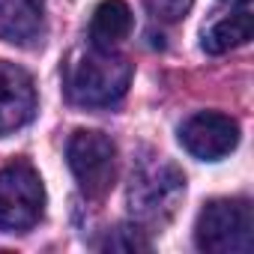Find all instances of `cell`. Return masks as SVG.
Returning a JSON list of instances; mask_svg holds the SVG:
<instances>
[{
    "label": "cell",
    "mask_w": 254,
    "mask_h": 254,
    "mask_svg": "<svg viewBox=\"0 0 254 254\" xmlns=\"http://www.w3.org/2000/svg\"><path fill=\"white\" fill-rule=\"evenodd\" d=\"M132 63L117 48L84 45L63 63V90L69 102L81 108H111L120 102L132 84Z\"/></svg>",
    "instance_id": "6da1fadb"
},
{
    "label": "cell",
    "mask_w": 254,
    "mask_h": 254,
    "mask_svg": "<svg viewBox=\"0 0 254 254\" xmlns=\"http://www.w3.org/2000/svg\"><path fill=\"white\" fill-rule=\"evenodd\" d=\"M183 194H186L183 171L165 156H147L132 171L126 203H129V212L138 224L162 227L165 221L174 218Z\"/></svg>",
    "instance_id": "7a4b0ae2"
},
{
    "label": "cell",
    "mask_w": 254,
    "mask_h": 254,
    "mask_svg": "<svg viewBox=\"0 0 254 254\" xmlns=\"http://www.w3.org/2000/svg\"><path fill=\"white\" fill-rule=\"evenodd\" d=\"M197 248L209 254H248L254 245L251 203L242 197H224L203 206L197 218Z\"/></svg>",
    "instance_id": "3957f363"
},
{
    "label": "cell",
    "mask_w": 254,
    "mask_h": 254,
    "mask_svg": "<svg viewBox=\"0 0 254 254\" xmlns=\"http://www.w3.org/2000/svg\"><path fill=\"white\" fill-rule=\"evenodd\" d=\"M45 212V186L30 162L0 168V230L27 233Z\"/></svg>",
    "instance_id": "277c9868"
},
{
    "label": "cell",
    "mask_w": 254,
    "mask_h": 254,
    "mask_svg": "<svg viewBox=\"0 0 254 254\" xmlns=\"http://www.w3.org/2000/svg\"><path fill=\"white\" fill-rule=\"evenodd\" d=\"M69 168L90 200H99L111 191L117 177V147L102 132H75L66 147Z\"/></svg>",
    "instance_id": "5b68a950"
},
{
    "label": "cell",
    "mask_w": 254,
    "mask_h": 254,
    "mask_svg": "<svg viewBox=\"0 0 254 254\" xmlns=\"http://www.w3.org/2000/svg\"><path fill=\"white\" fill-rule=\"evenodd\" d=\"M180 144L200 162H218L239 144V123L221 111L191 114L180 126Z\"/></svg>",
    "instance_id": "8992f818"
},
{
    "label": "cell",
    "mask_w": 254,
    "mask_h": 254,
    "mask_svg": "<svg viewBox=\"0 0 254 254\" xmlns=\"http://www.w3.org/2000/svg\"><path fill=\"white\" fill-rule=\"evenodd\" d=\"M36 111V87L30 75L15 66L0 60V135H9L30 123Z\"/></svg>",
    "instance_id": "52a82bcc"
},
{
    "label": "cell",
    "mask_w": 254,
    "mask_h": 254,
    "mask_svg": "<svg viewBox=\"0 0 254 254\" xmlns=\"http://www.w3.org/2000/svg\"><path fill=\"white\" fill-rule=\"evenodd\" d=\"M45 33V0H0V42L33 45Z\"/></svg>",
    "instance_id": "ba28073f"
},
{
    "label": "cell",
    "mask_w": 254,
    "mask_h": 254,
    "mask_svg": "<svg viewBox=\"0 0 254 254\" xmlns=\"http://www.w3.org/2000/svg\"><path fill=\"white\" fill-rule=\"evenodd\" d=\"M135 15L126 0H102L90 21V42L99 48H120L132 36Z\"/></svg>",
    "instance_id": "9c48e42d"
},
{
    "label": "cell",
    "mask_w": 254,
    "mask_h": 254,
    "mask_svg": "<svg viewBox=\"0 0 254 254\" xmlns=\"http://www.w3.org/2000/svg\"><path fill=\"white\" fill-rule=\"evenodd\" d=\"M251 39V9L236 6L230 15L212 21V27L203 33V51L209 54H224L230 48H239Z\"/></svg>",
    "instance_id": "30bf717a"
},
{
    "label": "cell",
    "mask_w": 254,
    "mask_h": 254,
    "mask_svg": "<svg viewBox=\"0 0 254 254\" xmlns=\"http://www.w3.org/2000/svg\"><path fill=\"white\" fill-rule=\"evenodd\" d=\"M102 248L105 251H150V239L141 224H120L105 236Z\"/></svg>",
    "instance_id": "8fae6325"
},
{
    "label": "cell",
    "mask_w": 254,
    "mask_h": 254,
    "mask_svg": "<svg viewBox=\"0 0 254 254\" xmlns=\"http://www.w3.org/2000/svg\"><path fill=\"white\" fill-rule=\"evenodd\" d=\"M141 3L159 21H180V18L189 15V9H191L194 0H141Z\"/></svg>",
    "instance_id": "7c38bea8"
},
{
    "label": "cell",
    "mask_w": 254,
    "mask_h": 254,
    "mask_svg": "<svg viewBox=\"0 0 254 254\" xmlns=\"http://www.w3.org/2000/svg\"><path fill=\"white\" fill-rule=\"evenodd\" d=\"M230 6H248V0H227Z\"/></svg>",
    "instance_id": "4fadbf2b"
}]
</instances>
